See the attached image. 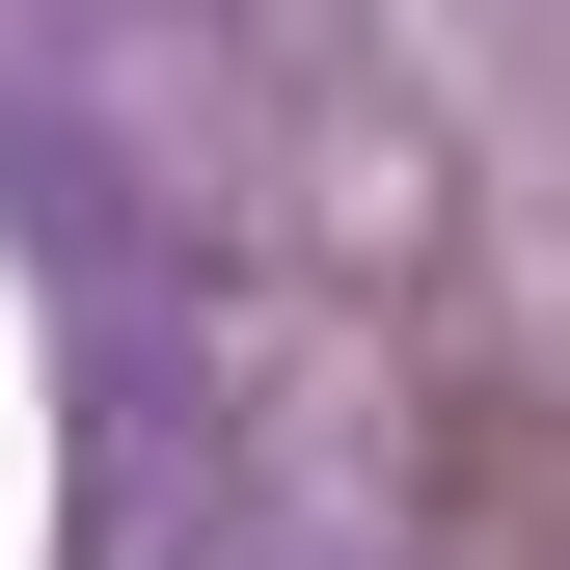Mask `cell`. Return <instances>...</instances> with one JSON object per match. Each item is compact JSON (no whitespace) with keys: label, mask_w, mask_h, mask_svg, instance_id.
<instances>
[]
</instances>
